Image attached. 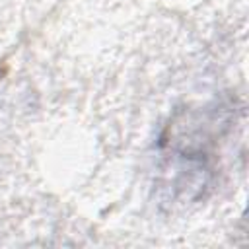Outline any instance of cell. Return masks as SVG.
Listing matches in <instances>:
<instances>
[{
    "instance_id": "6da1fadb",
    "label": "cell",
    "mask_w": 249,
    "mask_h": 249,
    "mask_svg": "<svg viewBox=\"0 0 249 249\" xmlns=\"http://www.w3.org/2000/svg\"><path fill=\"white\" fill-rule=\"evenodd\" d=\"M224 109L226 107L191 111L179 123H173L161 138L163 173H173L167 187H175V193L187 200L198 198L202 191L210 187V144L222 138L231 124V113Z\"/></svg>"
}]
</instances>
